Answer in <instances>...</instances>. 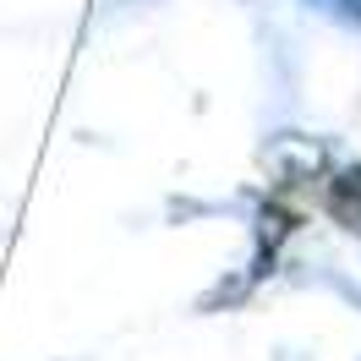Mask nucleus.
<instances>
[{
  "label": "nucleus",
  "mask_w": 361,
  "mask_h": 361,
  "mask_svg": "<svg viewBox=\"0 0 361 361\" xmlns=\"http://www.w3.org/2000/svg\"><path fill=\"white\" fill-rule=\"evenodd\" d=\"M334 214L350 230H361V170H350L345 180H334Z\"/></svg>",
  "instance_id": "f257e3e1"
},
{
  "label": "nucleus",
  "mask_w": 361,
  "mask_h": 361,
  "mask_svg": "<svg viewBox=\"0 0 361 361\" xmlns=\"http://www.w3.org/2000/svg\"><path fill=\"white\" fill-rule=\"evenodd\" d=\"M317 6H329V11H339V17L361 23V0H317Z\"/></svg>",
  "instance_id": "f03ea898"
}]
</instances>
